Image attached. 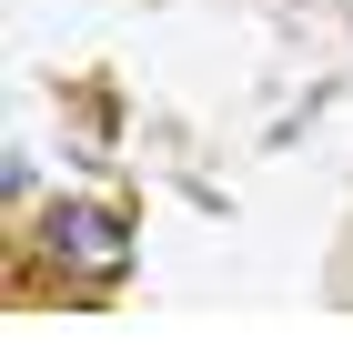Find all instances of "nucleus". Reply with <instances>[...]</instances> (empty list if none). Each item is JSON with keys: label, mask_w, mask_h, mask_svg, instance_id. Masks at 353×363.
<instances>
[{"label": "nucleus", "mask_w": 353, "mask_h": 363, "mask_svg": "<svg viewBox=\"0 0 353 363\" xmlns=\"http://www.w3.org/2000/svg\"><path fill=\"white\" fill-rule=\"evenodd\" d=\"M40 242H51V262H71L81 283H121V272H131V222H121V202H51Z\"/></svg>", "instance_id": "1"}]
</instances>
